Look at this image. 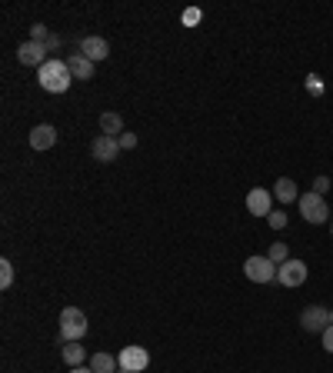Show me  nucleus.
Masks as SVG:
<instances>
[{
    "label": "nucleus",
    "instance_id": "obj_1",
    "mask_svg": "<svg viewBox=\"0 0 333 373\" xmlns=\"http://www.w3.org/2000/svg\"><path fill=\"white\" fill-rule=\"evenodd\" d=\"M37 80L47 93H67L70 84H74V74H70L67 60H47V64L37 70Z\"/></svg>",
    "mask_w": 333,
    "mask_h": 373
},
{
    "label": "nucleus",
    "instance_id": "obj_2",
    "mask_svg": "<svg viewBox=\"0 0 333 373\" xmlns=\"http://www.w3.org/2000/svg\"><path fill=\"white\" fill-rule=\"evenodd\" d=\"M84 334H87V317H84V310H77V307L60 310V340H64V343H74V340H80Z\"/></svg>",
    "mask_w": 333,
    "mask_h": 373
},
{
    "label": "nucleus",
    "instance_id": "obj_3",
    "mask_svg": "<svg viewBox=\"0 0 333 373\" xmlns=\"http://www.w3.org/2000/svg\"><path fill=\"white\" fill-rule=\"evenodd\" d=\"M296 207H300V214H303L307 223H327V220H330V207H327V200H323L320 193H313V190L300 193Z\"/></svg>",
    "mask_w": 333,
    "mask_h": 373
},
{
    "label": "nucleus",
    "instance_id": "obj_4",
    "mask_svg": "<svg viewBox=\"0 0 333 373\" xmlns=\"http://www.w3.org/2000/svg\"><path fill=\"white\" fill-rule=\"evenodd\" d=\"M244 273H247V280H254V283H270V280H277V263L270 257L254 254V257L244 260Z\"/></svg>",
    "mask_w": 333,
    "mask_h": 373
},
{
    "label": "nucleus",
    "instance_id": "obj_5",
    "mask_svg": "<svg viewBox=\"0 0 333 373\" xmlns=\"http://www.w3.org/2000/svg\"><path fill=\"white\" fill-rule=\"evenodd\" d=\"M300 327H303L307 334H323L327 327H333V310L313 303V307H307L300 313Z\"/></svg>",
    "mask_w": 333,
    "mask_h": 373
},
{
    "label": "nucleus",
    "instance_id": "obj_6",
    "mask_svg": "<svg viewBox=\"0 0 333 373\" xmlns=\"http://www.w3.org/2000/svg\"><path fill=\"white\" fill-rule=\"evenodd\" d=\"M117 363H120V370L127 373H141L150 367V353L143 347H124L120 353H117Z\"/></svg>",
    "mask_w": 333,
    "mask_h": 373
},
{
    "label": "nucleus",
    "instance_id": "obj_7",
    "mask_svg": "<svg viewBox=\"0 0 333 373\" xmlns=\"http://www.w3.org/2000/svg\"><path fill=\"white\" fill-rule=\"evenodd\" d=\"M307 263L303 260H287V263H280L277 267V280L283 283V287H300V283H307Z\"/></svg>",
    "mask_w": 333,
    "mask_h": 373
},
{
    "label": "nucleus",
    "instance_id": "obj_8",
    "mask_svg": "<svg viewBox=\"0 0 333 373\" xmlns=\"http://www.w3.org/2000/svg\"><path fill=\"white\" fill-rule=\"evenodd\" d=\"M17 60L24 67H44L47 64V44H37V40H27V44H20L17 47Z\"/></svg>",
    "mask_w": 333,
    "mask_h": 373
},
{
    "label": "nucleus",
    "instance_id": "obj_9",
    "mask_svg": "<svg viewBox=\"0 0 333 373\" xmlns=\"http://www.w3.org/2000/svg\"><path fill=\"white\" fill-rule=\"evenodd\" d=\"M90 154H93V160H100V164H114L117 157H120V140L100 133V137L93 140V147H90Z\"/></svg>",
    "mask_w": 333,
    "mask_h": 373
},
{
    "label": "nucleus",
    "instance_id": "obj_10",
    "mask_svg": "<svg viewBox=\"0 0 333 373\" xmlns=\"http://www.w3.org/2000/svg\"><path fill=\"white\" fill-rule=\"evenodd\" d=\"M247 210H250L254 217H270V210H273V193L254 187V190L247 193Z\"/></svg>",
    "mask_w": 333,
    "mask_h": 373
},
{
    "label": "nucleus",
    "instance_id": "obj_11",
    "mask_svg": "<svg viewBox=\"0 0 333 373\" xmlns=\"http://www.w3.org/2000/svg\"><path fill=\"white\" fill-rule=\"evenodd\" d=\"M80 53L97 64V60H107V57H110V44L103 37H84L80 40Z\"/></svg>",
    "mask_w": 333,
    "mask_h": 373
},
{
    "label": "nucleus",
    "instance_id": "obj_12",
    "mask_svg": "<svg viewBox=\"0 0 333 373\" xmlns=\"http://www.w3.org/2000/svg\"><path fill=\"white\" fill-rule=\"evenodd\" d=\"M53 143H57V130L51 124H37V127L30 130V147L34 150H51Z\"/></svg>",
    "mask_w": 333,
    "mask_h": 373
},
{
    "label": "nucleus",
    "instance_id": "obj_13",
    "mask_svg": "<svg viewBox=\"0 0 333 373\" xmlns=\"http://www.w3.org/2000/svg\"><path fill=\"white\" fill-rule=\"evenodd\" d=\"M67 67H70L74 80H93V60H87L80 51L67 57Z\"/></svg>",
    "mask_w": 333,
    "mask_h": 373
},
{
    "label": "nucleus",
    "instance_id": "obj_14",
    "mask_svg": "<svg viewBox=\"0 0 333 373\" xmlns=\"http://www.w3.org/2000/svg\"><path fill=\"white\" fill-rule=\"evenodd\" d=\"M273 197L280 204H294V200H300V190H296V183L290 177H280V181L273 183Z\"/></svg>",
    "mask_w": 333,
    "mask_h": 373
},
{
    "label": "nucleus",
    "instance_id": "obj_15",
    "mask_svg": "<svg viewBox=\"0 0 333 373\" xmlns=\"http://www.w3.org/2000/svg\"><path fill=\"white\" fill-rule=\"evenodd\" d=\"M60 357H64L67 367H84V360H87V350L80 347V340H74V343H64Z\"/></svg>",
    "mask_w": 333,
    "mask_h": 373
},
{
    "label": "nucleus",
    "instance_id": "obj_16",
    "mask_svg": "<svg viewBox=\"0 0 333 373\" xmlns=\"http://www.w3.org/2000/svg\"><path fill=\"white\" fill-rule=\"evenodd\" d=\"M100 133H107V137H117V133H124V120H120V114H114V110L100 114Z\"/></svg>",
    "mask_w": 333,
    "mask_h": 373
},
{
    "label": "nucleus",
    "instance_id": "obj_17",
    "mask_svg": "<svg viewBox=\"0 0 333 373\" xmlns=\"http://www.w3.org/2000/svg\"><path fill=\"white\" fill-rule=\"evenodd\" d=\"M117 357H110V353H93L90 357V370L93 373H117Z\"/></svg>",
    "mask_w": 333,
    "mask_h": 373
},
{
    "label": "nucleus",
    "instance_id": "obj_18",
    "mask_svg": "<svg viewBox=\"0 0 333 373\" xmlns=\"http://www.w3.org/2000/svg\"><path fill=\"white\" fill-rule=\"evenodd\" d=\"M267 257L280 267V263H287V260H290V250H287V244H283V240H273V244H270V250H267Z\"/></svg>",
    "mask_w": 333,
    "mask_h": 373
},
{
    "label": "nucleus",
    "instance_id": "obj_19",
    "mask_svg": "<svg viewBox=\"0 0 333 373\" xmlns=\"http://www.w3.org/2000/svg\"><path fill=\"white\" fill-rule=\"evenodd\" d=\"M11 283H13V263L4 257V260H0V290H7Z\"/></svg>",
    "mask_w": 333,
    "mask_h": 373
},
{
    "label": "nucleus",
    "instance_id": "obj_20",
    "mask_svg": "<svg viewBox=\"0 0 333 373\" xmlns=\"http://www.w3.org/2000/svg\"><path fill=\"white\" fill-rule=\"evenodd\" d=\"M200 17H204V13H200V7H187V11L180 13L183 27H197V24H200Z\"/></svg>",
    "mask_w": 333,
    "mask_h": 373
},
{
    "label": "nucleus",
    "instance_id": "obj_21",
    "mask_svg": "<svg viewBox=\"0 0 333 373\" xmlns=\"http://www.w3.org/2000/svg\"><path fill=\"white\" fill-rule=\"evenodd\" d=\"M267 223H270V230H283V227H287V214H283V210H270Z\"/></svg>",
    "mask_w": 333,
    "mask_h": 373
},
{
    "label": "nucleus",
    "instance_id": "obj_22",
    "mask_svg": "<svg viewBox=\"0 0 333 373\" xmlns=\"http://www.w3.org/2000/svg\"><path fill=\"white\" fill-rule=\"evenodd\" d=\"M47 37H51V34H47V27H44V24H34V27H30V40H37V44H47Z\"/></svg>",
    "mask_w": 333,
    "mask_h": 373
},
{
    "label": "nucleus",
    "instance_id": "obj_23",
    "mask_svg": "<svg viewBox=\"0 0 333 373\" xmlns=\"http://www.w3.org/2000/svg\"><path fill=\"white\" fill-rule=\"evenodd\" d=\"M117 140H120V150H133V147H137V133H120V137H117Z\"/></svg>",
    "mask_w": 333,
    "mask_h": 373
},
{
    "label": "nucleus",
    "instance_id": "obj_24",
    "mask_svg": "<svg viewBox=\"0 0 333 373\" xmlns=\"http://www.w3.org/2000/svg\"><path fill=\"white\" fill-rule=\"evenodd\" d=\"M307 91H310V93H317V97L323 93V80L317 77V74H310V77H307Z\"/></svg>",
    "mask_w": 333,
    "mask_h": 373
},
{
    "label": "nucleus",
    "instance_id": "obj_25",
    "mask_svg": "<svg viewBox=\"0 0 333 373\" xmlns=\"http://www.w3.org/2000/svg\"><path fill=\"white\" fill-rule=\"evenodd\" d=\"M327 190H330V177H327V174H320V177L313 181V193H320V197H323Z\"/></svg>",
    "mask_w": 333,
    "mask_h": 373
},
{
    "label": "nucleus",
    "instance_id": "obj_26",
    "mask_svg": "<svg viewBox=\"0 0 333 373\" xmlns=\"http://www.w3.org/2000/svg\"><path fill=\"white\" fill-rule=\"evenodd\" d=\"M320 336H323V350H327V353H333V327H327Z\"/></svg>",
    "mask_w": 333,
    "mask_h": 373
},
{
    "label": "nucleus",
    "instance_id": "obj_27",
    "mask_svg": "<svg viewBox=\"0 0 333 373\" xmlns=\"http://www.w3.org/2000/svg\"><path fill=\"white\" fill-rule=\"evenodd\" d=\"M57 47H60V37H57V34H51V37H47V51H57Z\"/></svg>",
    "mask_w": 333,
    "mask_h": 373
},
{
    "label": "nucleus",
    "instance_id": "obj_28",
    "mask_svg": "<svg viewBox=\"0 0 333 373\" xmlns=\"http://www.w3.org/2000/svg\"><path fill=\"white\" fill-rule=\"evenodd\" d=\"M70 373H93L90 367H70Z\"/></svg>",
    "mask_w": 333,
    "mask_h": 373
},
{
    "label": "nucleus",
    "instance_id": "obj_29",
    "mask_svg": "<svg viewBox=\"0 0 333 373\" xmlns=\"http://www.w3.org/2000/svg\"><path fill=\"white\" fill-rule=\"evenodd\" d=\"M330 233H333V220H330Z\"/></svg>",
    "mask_w": 333,
    "mask_h": 373
},
{
    "label": "nucleus",
    "instance_id": "obj_30",
    "mask_svg": "<svg viewBox=\"0 0 333 373\" xmlns=\"http://www.w3.org/2000/svg\"><path fill=\"white\" fill-rule=\"evenodd\" d=\"M120 373H127V370H120Z\"/></svg>",
    "mask_w": 333,
    "mask_h": 373
}]
</instances>
